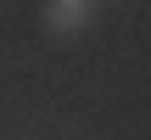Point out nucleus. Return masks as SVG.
I'll return each mask as SVG.
<instances>
[{"instance_id": "1", "label": "nucleus", "mask_w": 151, "mask_h": 140, "mask_svg": "<svg viewBox=\"0 0 151 140\" xmlns=\"http://www.w3.org/2000/svg\"><path fill=\"white\" fill-rule=\"evenodd\" d=\"M84 17H90V6H84V0H50V11H45V22H50L56 34H78V28H84Z\"/></svg>"}, {"instance_id": "2", "label": "nucleus", "mask_w": 151, "mask_h": 140, "mask_svg": "<svg viewBox=\"0 0 151 140\" xmlns=\"http://www.w3.org/2000/svg\"><path fill=\"white\" fill-rule=\"evenodd\" d=\"M84 6H90V0H84Z\"/></svg>"}]
</instances>
